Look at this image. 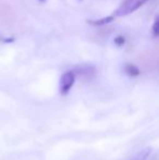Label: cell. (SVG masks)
<instances>
[{
  "label": "cell",
  "instance_id": "obj_2",
  "mask_svg": "<svg viewBox=\"0 0 159 160\" xmlns=\"http://www.w3.org/2000/svg\"><path fill=\"white\" fill-rule=\"evenodd\" d=\"M75 78L77 75L73 71H67L66 73L62 74L59 81V91L61 95H67L71 91L75 83Z\"/></svg>",
  "mask_w": 159,
  "mask_h": 160
},
{
  "label": "cell",
  "instance_id": "obj_3",
  "mask_svg": "<svg viewBox=\"0 0 159 160\" xmlns=\"http://www.w3.org/2000/svg\"><path fill=\"white\" fill-rule=\"evenodd\" d=\"M75 75H81L84 78H92L95 74V68L91 65H80L73 70Z\"/></svg>",
  "mask_w": 159,
  "mask_h": 160
},
{
  "label": "cell",
  "instance_id": "obj_6",
  "mask_svg": "<svg viewBox=\"0 0 159 160\" xmlns=\"http://www.w3.org/2000/svg\"><path fill=\"white\" fill-rule=\"evenodd\" d=\"M158 26H159V20H158V17H156L155 21H154V24H153V28H152V33H153V36L155 38L158 37V34H159Z\"/></svg>",
  "mask_w": 159,
  "mask_h": 160
},
{
  "label": "cell",
  "instance_id": "obj_9",
  "mask_svg": "<svg viewBox=\"0 0 159 160\" xmlns=\"http://www.w3.org/2000/svg\"><path fill=\"white\" fill-rule=\"evenodd\" d=\"M40 1H45V0H40Z\"/></svg>",
  "mask_w": 159,
  "mask_h": 160
},
{
  "label": "cell",
  "instance_id": "obj_5",
  "mask_svg": "<svg viewBox=\"0 0 159 160\" xmlns=\"http://www.w3.org/2000/svg\"><path fill=\"white\" fill-rule=\"evenodd\" d=\"M124 71L125 73L127 74L129 76H132V78H135V76H138L141 74V71L135 64H132V63H127L125 64L124 67Z\"/></svg>",
  "mask_w": 159,
  "mask_h": 160
},
{
  "label": "cell",
  "instance_id": "obj_4",
  "mask_svg": "<svg viewBox=\"0 0 159 160\" xmlns=\"http://www.w3.org/2000/svg\"><path fill=\"white\" fill-rule=\"evenodd\" d=\"M115 20V18L112 15H108V17H104L100 18V19H96V20H88L87 23L92 26H104L109 24L110 22H112Z\"/></svg>",
  "mask_w": 159,
  "mask_h": 160
},
{
  "label": "cell",
  "instance_id": "obj_8",
  "mask_svg": "<svg viewBox=\"0 0 159 160\" xmlns=\"http://www.w3.org/2000/svg\"><path fill=\"white\" fill-rule=\"evenodd\" d=\"M147 157H148V152H141L136 158H134L132 160H146Z\"/></svg>",
  "mask_w": 159,
  "mask_h": 160
},
{
  "label": "cell",
  "instance_id": "obj_7",
  "mask_svg": "<svg viewBox=\"0 0 159 160\" xmlns=\"http://www.w3.org/2000/svg\"><path fill=\"white\" fill-rule=\"evenodd\" d=\"M115 44L117 46H123L125 44V38L123 36H118V37L115 38Z\"/></svg>",
  "mask_w": 159,
  "mask_h": 160
},
{
  "label": "cell",
  "instance_id": "obj_1",
  "mask_svg": "<svg viewBox=\"0 0 159 160\" xmlns=\"http://www.w3.org/2000/svg\"><path fill=\"white\" fill-rule=\"evenodd\" d=\"M147 1L149 0H124L122 3L119 6V8L113 12V14H111L113 18L118 17H125L129 15L131 13L135 12L136 10L141 8L142 6H144Z\"/></svg>",
  "mask_w": 159,
  "mask_h": 160
}]
</instances>
